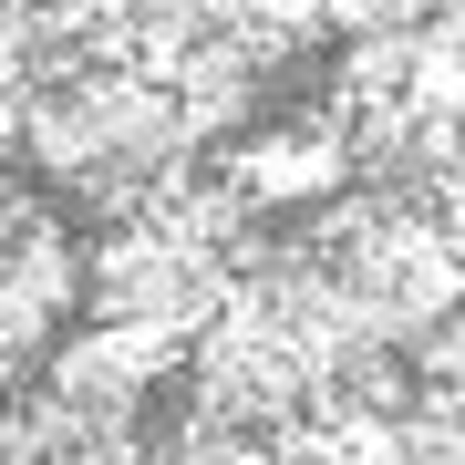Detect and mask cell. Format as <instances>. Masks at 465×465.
<instances>
[{
    "label": "cell",
    "mask_w": 465,
    "mask_h": 465,
    "mask_svg": "<svg viewBox=\"0 0 465 465\" xmlns=\"http://www.w3.org/2000/svg\"><path fill=\"white\" fill-rule=\"evenodd\" d=\"M351 166L341 134H269L238 155V207H290V197H331Z\"/></svg>",
    "instance_id": "3957f363"
},
{
    "label": "cell",
    "mask_w": 465,
    "mask_h": 465,
    "mask_svg": "<svg viewBox=\"0 0 465 465\" xmlns=\"http://www.w3.org/2000/svg\"><path fill=\"white\" fill-rule=\"evenodd\" d=\"M424 0H321V21H341V32H414Z\"/></svg>",
    "instance_id": "277c9868"
},
{
    "label": "cell",
    "mask_w": 465,
    "mask_h": 465,
    "mask_svg": "<svg viewBox=\"0 0 465 465\" xmlns=\"http://www.w3.org/2000/svg\"><path fill=\"white\" fill-rule=\"evenodd\" d=\"M155 362H166V331H134V321H114V331H94V341L63 351L52 393L84 403V414H134V403H145V382H155Z\"/></svg>",
    "instance_id": "7a4b0ae2"
},
{
    "label": "cell",
    "mask_w": 465,
    "mask_h": 465,
    "mask_svg": "<svg viewBox=\"0 0 465 465\" xmlns=\"http://www.w3.org/2000/svg\"><path fill=\"white\" fill-rule=\"evenodd\" d=\"M94 290H104L114 321L166 331V341L228 311V269H217V249H207L197 228H124L114 249L94 259Z\"/></svg>",
    "instance_id": "6da1fadb"
}]
</instances>
